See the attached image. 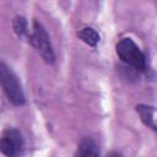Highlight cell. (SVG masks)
<instances>
[{
    "label": "cell",
    "mask_w": 157,
    "mask_h": 157,
    "mask_svg": "<svg viewBox=\"0 0 157 157\" xmlns=\"http://www.w3.org/2000/svg\"><path fill=\"white\" fill-rule=\"evenodd\" d=\"M23 147V140L18 130L7 129L0 137V151L6 156H15L21 152Z\"/></svg>",
    "instance_id": "277c9868"
},
{
    "label": "cell",
    "mask_w": 157,
    "mask_h": 157,
    "mask_svg": "<svg viewBox=\"0 0 157 157\" xmlns=\"http://www.w3.org/2000/svg\"><path fill=\"white\" fill-rule=\"evenodd\" d=\"M13 29L18 36H22L27 32V22L23 17H16L13 21Z\"/></svg>",
    "instance_id": "ba28073f"
},
{
    "label": "cell",
    "mask_w": 157,
    "mask_h": 157,
    "mask_svg": "<svg viewBox=\"0 0 157 157\" xmlns=\"http://www.w3.org/2000/svg\"><path fill=\"white\" fill-rule=\"evenodd\" d=\"M77 155L78 156H98L99 150H98V146L96 145V142L87 137L80 142Z\"/></svg>",
    "instance_id": "5b68a950"
},
{
    "label": "cell",
    "mask_w": 157,
    "mask_h": 157,
    "mask_svg": "<svg viewBox=\"0 0 157 157\" xmlns=\"http://www.w3.org/2000/svg\"><path fill=\"white\" fill-rule=\"evenodd\" d=\"M0 85L9 101L13 104L22 105L25 103V94L21 83L15 72L5 63H0Z\"/></svg>",
    "instance_id": "6da1fadb"
},
{
    "label": "cell",
    "mask_w": 157,
    "mask_h": 157,
    "mask_svg": "<svg viewBox=\"0 0 157 157\" xmlns=\"http://www.w3.org/2000/svg\"><path fill=\"white\" fill-rule=\"evenodd\" d=\"M136 110L139 112V114L141 117V120L146 125L151 126L152 129H156V124H155V109H153V107H147V105L140 104V105L136 107Z\"/></svg>",
    "instance_id": "8992f818"
},
{
    "label": "cell",
    "mask_w": 157,
    "mask_h": 157,
    "mask_svg": "<svg viewBox=\"0 0 157 157\" xmlns=\"http://www.w3.org/2000/svg\"><path fill=\"white\" fill-rule=\"evenodd\" d=\"M78 37L88 45L91 47H96L97 43L99 42V34L91 27H86V28H82L78 33Z\"/></svg>",
    "instance_id": "52a82bcc"
},
{
    "label": "cell",
    "mask_w": 157,
    "mask_h": 157,
    "mask_svg": "<svg viewBox=\"0 0 157 157\" xmlns=\"http://www.w3.org/2000/svg\"><path fill=\"white\" fill-rule=\"evenodd\" d=\"M29 42L32 43L33 47H36V49L42 55L45 63L48 64L54 63L55 56H54V52H53V48L49 40V36L47 31L44 29V27L37 21L33 23V28L29 34Z\"/></svg>",
    "instance_id": "3957f363"
},
{
    "label": "cell",
    "mask_w": 157,
    "mask_h": 157,
    "mask_svg": "<svg viewBox=\"0 0 157 157\" xmlns=\"http://www.w3.org/2000/svg\"><path fill=\"white\" fill-rule=\"evenodd\" d=\"M117 54L124 61L126 65L137 69V70H144L146 66V58L144 53L140 50V48L134 43L132 39L130 38H123L118 42L117 47Z\"/></svg>",
    "instance_id": "7a4b0ae2"
}]
</instances>
